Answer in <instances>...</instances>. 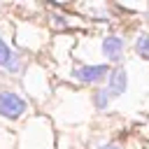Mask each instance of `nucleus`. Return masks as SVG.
Masks as SVG:
<instances>
[{"mask_svg": "<svg viewBox=\"0 0 149 149\" xmlns=\"http://www.w3.org/2000/svg\"><path fill=\"white\" fill-rule=\"evenodd\" d=\"M100 149H119V144H105V147H100Z\"/></svg>", "mask_w": 149, "mask_h": 149, "instance_id": "nucleus-10", "label": "nucleus"}, {"mask_svg": "<svg viewBox=\"0 0 149 149\" xmlns=\"http://www.w3.org/2000/svg\"><path fill=\"white\" fill-rule=\"evenodd\" d=\"M7 72H12V74H21L23 72V68H26V63H23V58L19 56V54H14V51H9V56H7V61H5V65H2Z\"/></svg>", "mask_w": 149, "mask_h": 149, "instance_id": "nucleus-5", "label": "nucleus"}, {"mask_svg": "<svg viewBox=\"0 0 149 149\" xmlns=\"http://www.w3.org/2000/svg\"><path fill=\"white\" fill-rule=\"evenodd\" d=\"M109 102H112V98L107 95V91H105V88H100V91H95V93H93V105H95V109H107V107H109Z\"/></svg>", "mask_w": 149, "mask_h": 149, "instance_id": "nucleus-6", "label": "nucleus"}, {"mask_svg": "<svg viewBox=\"0 0 149 149\" xmlns=\"http://www.w3.org/2000/svg\"><path fill=\"white\" fill-rule=\"evenodd\" d=\"M28 109V102L14 91H0V114L7 119H19Z\"/></svg>", "mask_w": 149, "mask_h": 149, "instance_id": "nucleus-1", "label": "nucleus"}, {"mask_svg": "<svg viewBox=\"0 0 149 149\" xmlns=\"http://www.w3.org/2000/svg\"><path fill=\"white\" fill-rule=\"evenodd\" d=\"M102 54H105L109 61L119 63V61L123 58V40H121L119 35H109V37H105V40H102Z\"/></svg>", "mask_w": 149, "mask_h": 149, "instance_id": "nucleus-4", "label": "nucleus"}, {"mask_svg": "<svg viewBox=\"0 0 149 149\" xmlns=\"http://www.w3.org/2000/svg\"><path fill=\"white\" fill-rule=\"evenodd\" d=\"M147 33H140L137 35V54H140V58H149V51H147Z\"/></svg>", "mask_w": 149, "mask_h": 149, "instance_id": "nucleus-7", "label": "nucleus"}, {"mask_svg": "<svg viewBox=\"0 0 149 149\" xmlns=\"http://www.w3.org/2000/svg\"><path fill=\"white\" fill-rule=\"evenodd\" d=\"M7 56H9V49H7V44H5V40L0 37V68L5 65V61H7Z\"/></svg>", "mask_w": 149, "mask_h": 149, "instance_id": "nucleus-8", "label": "nucleus"}, {"mask_svg": "<svg viewBox=\"0 0 149 149\" xmlns=\"http://www.w3.org/2000/svg\"><path fill=\"white\" fill-rule=\"evenodd\" d=\"M107 74H109L107 65H81V68L72 70V77L77 81H84V84H98V81L107 79Z\"/></svg>", "mask_w": 149, "mask_h": 149, "instance_id": "nucleus-2", "label": "nucleus"}, {"mask_svg": "<svg viewBox=\"0 0 149 149\" xmlns=\"http://www.w3.org/2000/svg\"><path fill=\"white\" fill-rule=\"evenodd\" d=\"M54 28H68L65 16H54Z\"/></svg>", "mask_w": 149, "mask_h": 149, "instance_id": "nucleus-9", "label": "nucleus"}, {"mask_svg": "<svg viewBox=\"0 0 149 149\" xmlns=\"http://www.w3.org/2000/svg\"><path fill=\"white\" fill-rule=\"evenodd\" d=\"M126 84H128V77H126V70H121V68H116V70H112L109 74H107V95L109 98H119L123 91H126Z\"/></svg>", "mask_w": 149, "mask_h": 149, "instance_id": "nucleus-3", "label": "nucleus"}]
</instances>
